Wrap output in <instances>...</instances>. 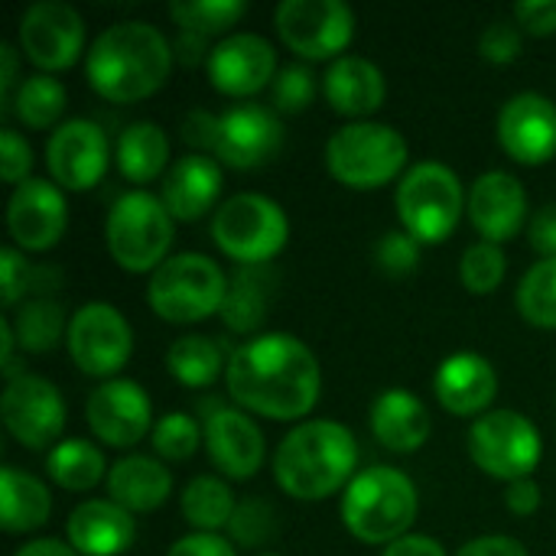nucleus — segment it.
I'll use <instances>...</instances> for the list:
<instances>
[{
	"mask_svg": "<svg viewBox=\"0 0 556 556\" xmlns=\"http://www.w3.org/2000/svg\"><path fill=\"white\" fill-rule=\"evenodd\" d=\"M225 388L235 407L267 420L306 417L323 391V371L313 349L290 332H261L228 355Z\"/></svg>",
	"mask_w": 556,
	"mask_h": 556,
	"instance_id": "f257e3e1",
	"label": "nucleus"
},
{
	"mask_svg": "<svg viewBox=\"0 0 556 556\" xmlns=\"http://www.w3.org/2000/svg\"><path fill=\"white\" fill-rule=\"evenodd\" d=\"M173 68V46L147 20H117L104 26L88 55L85 75L108 101H140L160 91Z\"/></svg>",
	"mask_w": 556,
	"mask_h": 556,
	"instance_id": "f03ea898",
	"label": "nucleus"
},
{
	"mask_svg": "<svg viewBox=\"0 0 556 556\" xmlns=\"http://www.w3.org/2000/svg\"><path fill=\"white\" fill-rule=\"evenodd\" d=\"M358 440L339 420L296 424L274 453V479L296 502H323L358 472Z\"/></svg>",
	"mask_w": 556,
	"mask_h": 556,
	"instance_id": "7ed1b4c3",
	"label": "nucleus"
},
{
	"mask_svg": "<svg viewBox=\"0 0 556 556\" xmlns=\"http://www.w3.org/2000/svg\"><path fill=\"white\" fill-rule=\"evenodd\" d=\"M417 511V485L394 466H368L342 492V525L365 544H394L410 534Z\"/></svg>",
	"mask_w": 556,
	"mask_h": 556,
	"instance_id": "20e7f679",
	"label": "nucleus"
},
{
	"mask_svg": "<svg viewBox=\"0 0 556 556\" xmlns=\"http://www.w3.org/2000/svg\"><path fill=\"white\" fill-rule=\"evenodd\" d=\"M407 137L394 124L349 121L326 140V169L349 189H381L407 173Z\"/></svg>",
	"mask_w": 556,
	"mask_h": 556,
	"instance_id": "39448f33",
	"label": "nucleus"
},
{
	"mask_svg": "<svg viewBox=\"0 0 556 556\" xmlns=\"http://www.w3.org/2000/svg\"><path fill=\"white\" fill-rule=\"evenodd\" d=\"M228 293V274L202 251L169 254L147 283L150 309L166 323H202L222 313Z\"/></svg>",
	"mask_w": 556,
	"mask_h": 556,
	"instance_id": "423d86ee",
	"label": "nucleus"
},
{
	"mask_svg": "<svg viewBox=\"0 0 556 556\" xmlns=\"http://www.w3.org/2000/svg\"><path fill=\"white\" fill-rule=\"evenodd\" d=\"M212 238L238 267H264L287 248L290 218L264 192H235L212 212Z\"/></svg>",
	"mask_w": 556,
	"mask_h": 556,
	"instance_id": "0eeeda50",
	"label": "nucleus"
},
{
	"mask_svg": "<svg viewBox=\"0 0 556 556\" xmlns=\"http://www.w3.org/2000/svg\"><path fill=\"white\" fill-rule=\"evenodd\" d=\"M394 202L404 231H410L420 244H440L456 231L469 199L453 166L420 160L401 176Z\"/></svg>",
	"mask_w": 556,
	"mask_h": 556,
	"instance_id": "6e6552de",
	"label": "nucleus"
},
{
	"mask_svg": "<svg viewBox=\"0 0 556 556\" xmlns=\"http://www.w3.org/2000/svg\"><path fill=\"white\" fill-rule=\"evenodd\" d=\"M173 225L176 218L163 205L160 195L147 189L124 192L104 218V241L117 267L130 274H153L166 257L173 244Z\"/></svg>",
	"mask_w": 556,
	"mask_h": 556,
	"instance_id": "1a4fd4ad",
	"label": "nucleus"
},
{
	"mask_svg": "<svg viewBox=\"0 0 556 556\" xmlns=\"http://www.w3.org/2000/svg\"><path fill=\"white\" fill-rule=\"evenodd\" d=\"M466 446H469L472 463L485 476L505 479V482L531 479V472L538 469L544 456L541 430L534 427L531 417L511 407H495L476 417L469 427Z\"/></svg>",
	"mask_w": 556,
	"mask_h": 556,
	"instance_id": "9d476101",
	"label": "nucleus"
},
{
	"mask_svg": "<svg viewBox=\"0 0 556 556\" xmlns=\"http://www.w3.org/2000/svg\"><path fill=\"white\" fill-rule=\"evenodd\" d=\"M65 345L78 371L111 381V375H117L134 352V329L117 306L91 300L68 316Z\"/></svg>",
	"mask_w": 556,
	"mask_h": 556,
	"instance_id": "9b49d317",
	"label": "nucleus"
},
{
	"mask_svg": "<svg viewBox=\"0 0 556 556\" xmlns=\"http://www.w3.org/2000/svg\"><path fill=\"white\" fill-rule=\"evenodd\" d=\"M277 36L303 59H339L355 36V13L345 0H280Z\"/></svg>",
	"mask_w": 556,
	"mask_h": 556,
	"instance_id": "f8f14e48",
	"label": "nucleus"
},
{
	"mask_svg": "<svg viewBox=\"0 0 556 556\" xmlns=\"http://www.w3.org/2000/svg\"><path fill=\"white\" fill-rule=\"evenodd\" d=\"M16 42L42 72H59L85 52V16L68 0H36L23 10Z\"/></svg>",
	"mask_w": 556,
	"mask_h": 556,
	"instance_id": "ddd939ff",
	"label": "nucleus"
},
{
	"mask_svg": "<svg viewBox=\"0 0 556 556\" xmlns=\"http://www.w3.org/2000/svg\"><path fill=\"white\" fill-rule=\"evenodd\" d=\"M0 417L16 443L26 450H46L59 443L65 430V397L42 375H16L0 394Z\"/></svg>",
	"mask_w": 556,
	"mask_h": 556,
	"instance_id": "4468645a",
	"label": "nucleus"
},
{
	"mask_svg": "<svg viewBox=\"0 0 556 556\" xmlns=\"http://www.w3.org/2000/svg\"><path fill=\"white\" fill-rule=\"evenodd\" d=\"M111 163V140L98 121L68 117L46 140V169L52 182L72 192L94 189Z\"/></svg>",
	"mask_w": 556,
	"mask_h": 556,
	"instance_id": "2eb2a0df",
	"label": "nucleus"
},
{
	"mask_svg": "<svg viewBox=\"0 0 556 556\" xmlns=\"http://www.w3.org/2000/svg\"><path fill=\"white\" fill-rule=\"evenodd\" d=\"M283 147V124L277 111L257 104V101H241L231 104L218 114V134L212 153L235 169H257L270 163Z\"/></svg>",
	"mask_w": 556,
	"mask_h": 556,
	"instance_id": "dca6fc26",
	"label": "nucleus"
},
{
	"mask_svg": "<svg viewBox=\"0 0 556 556\" xmlns=\"http://www.w3.org/2000/svg\"><path fill=\"white\" fill-rule=\"evenodd\" d=\"M85 417L91 433L114 450H127L153 433V401L143 384L130 378L101 381L85 404Z\"/></svg>",
	"mask_w": 556,
	"mask_h": 556,
	"instance_id": "f3484780",
	"label": "nucleus"
},
{
	"mask_svg": "<svg viewBox=\"0 0 556 556\" xmlns=\"http://www.w3.org/2000/svg\"><path fill=\"white\" fill-rule=\"evenodd\" d=\"M205 72H208V81L222 94L248 98V94L261 91L264 85H270L274 75L280 72V65H277V49L267 36L241 29V33L222 36L208 49Z\"/></svg>",
	"mask_w": 556,
	"mask_h": 556,
	"instance_id": "a211bd4d",
	"label": "nucleus"
},
{
	"mask_svg": "<svg viewBox=\"0 0 556 556\" xmlns=\"http://www.w3.org/2000/svg\"><path fill=\"white\" fill-rule=\"evenodd\" d=\"M505 153L525 166H541L556 153V104L541 91L511 94L495 121Z\"/></svg>",
	"mask_w": 556,
	"mask_h": 556,
	"instance_id": "6ab92c4d",
	"label": "nucleus"
},
{
	"mask_svg": "<svg viewBox=\"0 0 556 556\" xmlns=\"http://www.w3.org/2000/svg\"><path fill=\"white\" fill-rule=\"evenodd\" d=\"M65 225H68V205H65L62 186L42 176H29L10 192L7 228L16 248L49 251L65 235Z\"/></svg>",
	"mask_w": 556,
	"mask_h": 556,
	"instance_id": "aec40b11",
	"label": "nucleus"
},
{
	"mask_svg": "<svg viewBox=\"0 0 556 556\" xmlns=\"http://www.w3.org/2000/svg\"><path fill=\"white\" fill-rule=\"evenodd\" d=\"M202 430H205L208 459L215 463V469H222V476L244 482V479H254L261 472L264 456H267L264 430L248 410L215 404L208 410Z\"/></svg>",
	"mask_w": 556,
	"mask_h": 556,
	"instance_id": "412c9836",
	"label": "nucleus"
},
{
	"mask_svg": "<svg viewBox=\"0 0 556 556\" xmlns=\"http://www.w3.org/2000/svg\"><path fill=\"white\" fill-rule=\"evenodd\" d=\"M469 222L482 241L502 244L515 238L528 218V192L521 179L508 169H485L469 189Z\"/></svg>",
	"mask_w": 556,
	"mask_h": 556,
	"instance_id": "4be33fe9",
	"label": "nucleus"
},
{
	"mask_svg": "<svg viewBox=\"0 0 556 556\" xmlns=\"http://www.w3.org/2000/svg\"><path fill=\"white\" fill-rule=\"evenodd\" d=\"M433 394L456 417H482L498 394V371L479 352H453L437 365Z\"/></svg>",
	"mask_w": 556,
	"mask_h": 556,
	"instance_id": "5701e85b",
	"label": "nucleus"
},
{
	"mask_svg": "<svg viewBox=\"0 0 556 556\" xmlns=\"http://www.w3.org/2000/svg\"><path fill=\"white\" fill-rule=\"evenodd\" d=\"M225 176L222 163L208 153H186L176 156L160 182V199L176 222H195L208 208H218Z\"/></svg>",
	"mask_w": 556,
	"mask_h": 556,
	"instance_id": "b1692460",
	"label": "nucleus"
},
{
	"mask_svg": "<svg viewBox=\"0 0 556 556\" xmlns=\"http://www.w3.org/2000/svg\"><path fill=\"white\" fill-rule=\"evenodd\" d=\"M65 538L81 556H121L137 538L134 515L114 498H85L68 511Z\"/></svg>",
	"mask_w": 556,
	"mask_h": 556,
	"instance_id": "393cba45",
	"label": "nucleus"
},
{
	"mask_svg": "<svg viewBox=\"0 0 556 556\" xmlns=\"http://www.w3.org/2000/svg\"><path fill=\"white\" fill-rule=\"evenodd\" d=\"M323 94L332 104V111L352 121H368V114H375L384 104L388 81L378 62L349 52L329 62L323 75Z\"/></svg>",
	"mask_w": 556,
	"mask_h": 556,
	"instance_id": "a878e982",
	"label": "nucleus"
},
{
	"mask_svg": "<svg viewBox=\"0 0 556 556\" xmlns=\"http://www.w3.org/2000/svg\"><path fill=\"white\" fill-rule=\"evenodd\" d=\"M375 440L391 453H417L433 430L427 404L407 388H384L368 410Z\"/></svg>",
	"mask_w": 556,
	"mask_h": 556,
	"instance_id": "bb28decb",
	"label": "nucleus"
},
{
	"mask_svg": "<svg viewBox=\"0 0 556 556\" xmlns=\"http://www.w3.org/2000/svg\"><path fill=\"white\" fill-rule=\"evenodd\" d=\"M108 495L130 515H147L173 495V472L156 456H121L108 472Z\"/></svg>",
	"mask_w": 556,
	"mask_h": 556,
	"instance_id": "cd10ccee",
	"label": "nucleus"
},
{
	"mask_svg": "<svg viewBox=\"0 0 556 556\" xmlns=\"http://www.w3.org/2000/svg\"><path fill=\"white\" fill-rule=\"evenodd\" d=\"M52 515V495L42 479L20 466L0 469V528L7 534L39 531Z\"/></svg>",
	"mask_w": 556,
	"mask_h": 556,
	"instance_id": "c85d7f7f",
	"label": "nucleus"
},
{
	"mask_svg": "<svg viewBox=\"0 0 556 556\" xmlns=\"http://www.w3.org/2000/svg\"><path fill=\"white\" fill-rule=\"evenodd\" d=\"M114 160H117V169L124 179L150 182L169 163V137L156 121H130L117 137Z\"/></svg>",
	"mask_w": 556,
	"mask_h": 556,
	"instance_id": "c756f323",
	"label": "nucleus"
},
{
	"mask_svg": "<svg viewBox=\"0 0 556 556\" xmlns=\"http://www.w3.org/2000/svg\"><path fill=\"white\" fill-rule=\"evenodd\" d=\"M274 277L264 267H238L228 277V293L222 303V323L241 336H251L261 329L270 309V293H274Z\"/></svg>",
	"mask_w": 556,
	"mask_h": 556,
	"instance_id": "7c9ffc66",
	"label": "nucleus"
},
{
	"mask_svg": "<svg viewBox=\"0 0 556 556\" xmlns=\"http://www.w3.org/2000/svg\"><path fill=\"white\" fill-rule=\"evenodd\" d=\"M46 472L55 485L68 492H88L111 472V466L104 463V453L98 443L85 437H65L49 450Z\"/></svg>",
	"mask_w": 556,
	"mask_h": 556,
	"instance_id": "2f4dec72",
	"label": "nucleus"
},
{
	"mask_svg": "<svg viewBox=\"0 0 556 556\" xmlns=\"http://www.w3.org/2000/svg\"><path fill=\"white\" fill-rule=\"evenodd\" d=\"M179 508H182V518L195 531L218 534L222 528L228 531L238 502H235V492H231V485L225 479L202 472V476H195V479L186 482V489L179 495Z\"/></svg>",
	"mask_w": 556,
	"mask_h": 556,
	"instance_id": "473e14b6",
	"label": "nucleus"
},
{
	"mask_svg": "<svg viewBox=\"0 0 556 556\" xmlns=\"http://www.w3.org/2000/svg\"><path fill=\"white\" fill-rule=\"evenodd\" d=\"M166 368L186 388H208V384H215L225 375L228 358L222 355V345L212 336L189 332V336H179L169 345Z\"/></svg>",
	"mask_w": 556,
	"mask_h": 556,
	"instance_id": "72a5a7b5",
	"label": "nucleus"
},
{
	"mask_svg": "<svg viewBox=\"0 0 556 556\" xmlns=\"http://www.w3.org/2000/svg\"><path fill=\"white\" fill-rule=\"evenodd\" d=\"M68 104V91L59 78H52L49 72H33L23 75L13 98H10V111L16 114L20 124H26L29 130H46L52 127L62 111ZM59 127V124H55Z\"/></svg>",
	"mask_w": 556,
	"mask_h": 556,
	"instance_id": "f704fd0d",
	"label": "nucleus"
},
{
	"mask_svg": "<svg viewBox=\"0 0 556 556\" xmlns=\"http://www.w3.org/2000/svg\"><path fill=\"white\" fill-rule=\"evenodd\" d=\"M10 323H13L16 345H20L23 352H33V355L52 352V349L65 339V332H68L65 309H62V303L52 300V296L23 300Z\"/></svg>",
	"mask_w": 556,
	"mask_h": 556,
	"instance_id": "c9c22d12",
	"label": "nucleus"
},
{
	"mask_svg": "<svg viewBox=\"0 0 556 556\" xmlns=\"http://www.w3.org/2000/svg\"><path fill=\"white\" fill-rule=\"evenodd\" d=\"M515 303L528 323L556 329V257H541L525 270L515 290Z\"/></svg>",
	"mask_w": 556,
	"mask_h": 556,
	"instance_id": "e433bc0d",
	"label": "nucleus"
},
{
	"mask_svg": "<svg viewBox=\"0 0 556 556\" xmlns=\"http://www.w3.org/2000/svg\"><path fill=\"white\" fill-rule=\"evenodd\" d=\"M248 13L244 0H173L169 16L179 29L212 36L231 29Z\"/></svg>",
	"mask_w": 556,
	"mask_h": 556,
	"instance_id": "4c0bfd02",
	"label": "nucleus"
},
{
	"mask_svg": "<svg viewBox=\"0 0 556 556\" xmlns=\"http://www.w3.org/2000/svg\"><path fill=\"white\" fill-rule=\"evenodd\" d=\"M508 270V257L502 251V244L492 241H476L463 251L459 257V280L469 293H495L505 280Z\"/></svg>",
	"mask_w": 556,
	"mask_h": 556,
	"instance_id": "58836bf2",
	"label": "nucleus"
},
{
	"mask_svg": "<svg viewBox=\"0 0 556 556\" xmlns=\"http://www.w3.org/2000/svg\"><path fill=\"white\" fill-rule=\"evenodd\" d=\"M277 528H280V515L274 508V502L251 495V498H241L238 502L235 518L228 525V541L238 544V547H251L254 551V547L270 544L274 534H277Z\"/></svg>",
	"mask_w": 556,
	"mask_h": 556,
	"instance_id": "ea45409f",
	"label": "nucleus"
},
{
	"mask_svg": "<svg viewBox=\"0 0 556 556\" xmlns=\"http://www.w3.org/2000/svg\"><path fill=\"white\" fill-rule=\"evenodd\" d=\"M150 440H153V450L160 459L179 463V459H189L205 443V430L195 417H189L182 410H169L153 424Z\"/></svg>",
	"mask_w": 556,
	"mask_h": 556,
	"instance_id": "a19ab883",
	"label": "nucleus"
},
{
	"mask_svg": "<svg viewBox=\"0 0 556 556\" xmlns=\"http://www.w3.org/2000/svg\"><path fill=\"white\" fill-rule=\"evenodd\" d=\"M375 267L384 277H407L420 267V241L404 231V228H391L375 241Z\"/></svg>",
	"mask_w": 556,
	"mask_h": 556,
	"instance_id": "79ce46f5",
	"label": "nucleus"
},
{
	"mask_svg": "<svg viewBox=\"0 0 556 556\" xmlns=\"http://www.w3.org/2000/svg\"><path fill=\"white\" fill-rule=\"evenodd\" d=\"M270 98L280 111L287 114H296L303 111L313 98H316V75L309 65L303 62H290V65H280V72L274 75L270 81Z\"/></svg>",
	"mask_w": 556,
	"mask_h": 556,
	"instance_id": "37998d69",
	"label": "nucleus"
},
{
	"mask_svg": "<svg viewBox=\"0 0 556 556\" xmlns=\"http://www.w3.org/2000/svg\"><path fill=\"white\" fill-rule=\"evenodd\" d=\"M525 49V36H521V26L515 20H492L482 36H479V52L485 62H495V65H508L521 55Z\"/></svg>",
	"mask_w": 556,
	"mask_h": 556,
	"instance_id": "c03bdc74",
	"label": "nucleus"
},
{
	"mask_svg": "<svg viewBox=\"0 0 556 556\" xmlns=\"http://www.w3.org/2000/svg\"><path fill=\"white\" fill-rule=\"evenodd\" d=\"M29 169H33V147L13 127H3L0 130V173H3V182H10L16 189L23 179H29Z\"/></svg>",
	"mask_w": 556,
	"mask_h": 556,
	"instance_id": "a18cd8bd",
	"label": "nucleus"
},
{
	"mask_svg": "<svg viewBox=\"0 0 556 556\" xmlns=\"http://www.w3.org/2000/svg\"><path fill=\"white\" fill-rule=\"evenodd\" d=\"M29 290V264L20 248H0V300L3 306H16L20 296Z\"/></svg>",
	"mask_w": 556,
	"mask_h": 556,
	"instance_id": "49530a36",
	"label": "nucleus"
},
{
	"mask_svg": "<svg viewBox=\"0 0 556 556\" xmlns=\"http://www.w3.org/2000/svg\"><path fill=\"white\" fill-rule=\"evenodd\" d=\"M215 134H218V114L195 108L179 121V137L192 147V153L212 150L215 147Z\"/></svg>",
	"mask_w": 556,
	"mask_h": 556,
	"instance_id": "de8ad7c7",
	"label": "nucleus"
},
{
	"mask_svg": "<svg viewBox=\"0 0 556 556\" xmlns=\"http://www.w3.org/2000/svg\"><path fill=\"white\" fill-rule=\"evenodd\" d=\"M515 23L534 36L556 33V0H518Z\"/></svg>",
	"mask_w": 556,
	"mask_h": 556,
	"instance_id": "09e8293b",
	"label": "nucleus"
},
{
	"mask_svg": "<svg viewBox=\"0 0 556 556\" xmlns=\"http://www.w3.org/2000/svg\"><path fill=\"white\" fill-rule=\"evenodd\" d=\"M166 556H238L235 544L222 534H202V531H192L186 538H179Z\"/></svg>",
	"mask_w": 556,
	"mask_h": 556,
	"instance_id": "8fccbe9b",
	"label": "nucleus"
},
{
	"mask_svg": "<svg viewBox=\"0 0 556 556\" xmlns=\"http://www.w3.org/2000/svg\"><path fill=\"white\" fill-rule=\"evenodd\" d=\"M528 241L541 257H556V202H547L528 222Z\"/></svg>",
	"mask_w": 556,
	"mask_h": 556,
	"instance_id": "3c124183",
	"label": "nucleus"
},
{
	"mask_svg": "<svg viewBox=\"0 0 556 556\" xmlns=\"http://www.w3.org/2000/svg\"><path fill=\"white\" fill-rule=\"evenodd\" d=\"M456 556H528V547L508 534H482V538L466 541Z\"/></svg>",
	"mask_w": 556,
	"mask_h": 556,
	"instance_id": "603ef678",
	"label": "nucleus"
},
{
	"mask_svg": "<svg viewBox=\"0 0 556 556\" xmlns=\"http://www.w3.org/2000/svg\"><path fill=\"white\" fill-rule=\"evenodd\" d=\"M505 505L511 508V515H534L541 508V485L534 479H518V482H508V492H505Z\"/></svg>",
	"mask_w": 556,
	"mask_h": 556,
	"instance_id": "864d4df0",
	"label": "nucleus"
},
{
	"mask_svg": "<svg viewBox=\"0 0 556 556\" xmlns=\"http://www.w3.org/2000/svg\"><path fill=\"white\" fill-rule=\"evenodd\" d=\"M381 556H446V551L430 534H404L394 544H388Z\"/></svg>",
	"mask_w": 556,
	"mask_h": 556,
	"instance_id": "5fc2aeb1",
	"label": "nucleus"
},
{
	"mask_svg": "<svg viewBox=\"0 0 556 556\" xmlns=\"http://www.w3.org/2000/svg\"><path fill=\"white\" fill-rule=\"evenodd\" d=\"M16 46L13 42H0V98H3V111H10V98L16 91Z\"/></svg>",
	"mask_w": 556,
	"mask_h": 556,
	"instance_id": "6e6d98bb",
	"label": "nucleus"
},
{
	"mask_svg": "<svg viewBox=\"0 0 556 556\" xmlns=\"http://www.w3.org/2000/svg\"><path fill=\"white\" fill-rule=\"evenodd\" d=\"M13 556H81L72 544L59 541V538H39V541H29L23 544Z\"/></svg>",
	"mask_w": 556,
	"mask_h": 556,
	"instance_id": "4d7b16f0",
	"label": "nucleus"
},
{
	"mask_svg": "<svg viewBox=\"0 0 556 556\" xmlns=\"http://www.w3.org/2000/svg\"><path fill=\"white\" fill-rule=\"evenodd\" d=\"M254 556H283V554H274V551H261V554H254Z\"/></svg>",
	"mask_w": 556,
	"mask_h": 556,
	"instance_id": "13d9d810",
	"label": "nucleus"
}]
</instances>
